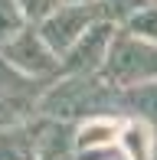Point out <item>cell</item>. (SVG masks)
Segmentation results:
<instances>
[{
	"label": "cell",
	"instance_id": "6da1fadb",
	"mask_svg": "<svg viewBox=\"0 0 157 160\" xmlns=\"http://www.w3.org/2000/svg\"><path fill=\"white\" fill-rule=\"evenodd\" d=\"M39 118H56L69 121V124H82L89 118H102V114H121V88L105 82L102 75H59L43 88Z\"/></svg>",
	"mask_w": 157,
	"mask_h": 160
},
{
	"label": "cell",
	"instance_id": "7a4b0ae2",
	"mask_svg": "<svg viewBox=\"0 0 157 160\" xmlns=\"http://www.w3.org/2000/svg\"><path fill=\"white\" fill-rule=\"evenodd\" d=\"M102 78L111 82L115 88H134V85L154 82L157 78V46L118 30L108 62L102 69Z\"/></svg>",
	"mask_w": 157,
	"mask_h": 160
},
{
	"label": "cell",
	"instance_id": "3957f363",
	"mask_svg": "<svg viewBox=\"0 0 157 160\" xmlns=\"http://www.w3.org/2000/svg\"><path fill=\"white\" fill-rule=\"evenodd\" d=\"M0 59L33 82H53L62 75V56L43 39V33L33 23L0 49Z\"/></svg>",
	"mask_w": 157,
	"mask_h": 160
},
{
	"label": "cell",
	"instance_id": "277c9868",
	"mask_svg": "<svg viewBox=\"0 0 157 160\" xmlns=\"http://www.w3.org/2000/svg\"><path fill=\"white\" fill-rule=\"evenodd\" d=\"M98 20H105L102 3H59L43 23H36V30L59 56H66Z\"/></svg>",
	"mask_w": 157,
	"mask_h": 160
},
{
	"label": "cell",
	"instance_id": "5b68a950",
	"mask_svg": "<svg viewBox=\"0 0 157 160\" xmlns=\"http://www.w3.org/2000/svg\"><path fill=\"white\" fill-rule=\"evenodd\" d=\"M118 30L121 26L111 23V20H98V23L62 56V75H102Z\"/></svg>",
	"mask_w": 157,
	"mask_h": 160
},
{
	"label": "cell",
	"instance_id": "8992f818",
	"mask_svg": "<svg viewBox=\"0 0 157 160\" xmlns=\"http://www.w3.org/2000/svg\"><path fill=\"white\" fill-rule=\"evenodd\" d=\"M75 131L78 124L69 121H56V118H36V147L39 160H75Z\"/></svg>",
	"mask_w": 157,
	"mask_h": 160
},
{
	"label": "cell",
	"instance_id": "52a82bcc",
	"mask_svg": "<svg viewBox=\"0 0 157 160\" xmlns=\"http://www.w3.org/2000/svg\"><path fill=\"white\" fill-rule=\"evenodd\" d=\"M0 160H39L36 121H26V124H0Z\"/></svg>",
	"mask_w": 157,
	"mask_h": 160
},
{
	"label": "cell",
	"instance_id": "ba28073f",
	"mask_svg": "<svg viewBox=\"0 0 157 160\" xmlns=\"http://www.w3.org/2000/svg\"><path fill=\"white\" fill-rule=\"evenodd\" d=\"M118 147L131 160H157V131L138 118H124L121 134H118Z\"/></svg>",
	"mask_w": 157,
	"mask_h": 160
},
{
	"label": "cell",
	"instance_id": "9c48e42d",
	"mask_svg": "<svg viewBox=\"0 0 157 160\" xmlns=\"http://www.w3.org/2000/svg\"><path fill=\"white\" fill-rule=\"evenodd\" d=\"M121 114L138 118L157 131V78L134 85V88H121Z\"/></svg>",
	"mask_w": 157,
	"mask_h": 160
},
{
	"label": "cell",
	"instance_id": "30bf717a",
	"mask_svg": "<svg viewBox=\"0 0 157 160\" xmlns=\"http://www.w3.org/2000/svg\"><path fill=\"white\" fill-rule=\"evenodd\" d=\"M26 26H30V20L23 17V10H20L17 0H0V49H3L17 33H23Z\"/></svg>",
	"mask_w": 157,
	"mask_h": 160
},
{
	"label": "cell",
	"instance_id": "8fae6325",
	"mask_svg": "<svg viewBox=\"0 0 157 160\" xmlns=\"http://www.w3.org/2000/svg\"><path fill=\"white\" fill-rule=\"evenodd\" d=\"M121 30L131 33V36H138V39H144V42H154V46H157V3H147L144 10H138L124 26H121Z\"/></svg>",
	"mask_w": 157,
	"mask_h": 160
},
{
	"label": "cell",
	"instance_id": "7c38bea8",
	"mask_svg": "<svg viewBox=\"0 0 157 160\" xmlns=\"http://www.w3.org/2000/svg\"><path fill=\"white\" fill-rule=\"evenodd\" d=\"M98 3H102L105 20H111V23L124 26L128 20L138 13V10H144L147 3H157V0H98Z\"/></svg>",
	"mask_w": 157,
	"mask_h": 160
},
{
	"label": "cell",
	"instance_id": "4fadbf2b",
	"mask_svg": "<svg viewBox=\"0 0 157 160\" xmlns=\"http://www.w3.org/2000/svg\"><path fill=\"white\" fill-rule=\"evenodd\" d=\"M17 3H20V10H23V17L36 26V23H43V20L62 3V0H17Z\"/></svg>",
	"mask_w": 157,
	"mask_h": 160
},
{
	"label": "cell",
	"instance_id": "5bb4252c",
	"mask_svg": "<svg viewBox=\"0 0 157 160\" xmlns=\"http://www.w3.org/2000/svg\"><path fill=\"white\" fill-rule=\"evenodd\" d=\"M75 160H131L121 147H105V150H92V154H78Z\"/></svg>",
	"mask_w": 157,
	"mask_h": 160
},
{
	"label": "cell",
	"instance_id": "9a60e30c",
	"mask_svg": "<svg viewBox=\"0 0 157 160\" xmlns=\"http://www.w3.org/2000/svg\"><path fill=\"white\" fill-rule=\"evenodd\" d=\"M62 3H98V0H62Z\"/></svg>",
	"mask_w": 157,
	"mask_h": 160
}]
</instances>
